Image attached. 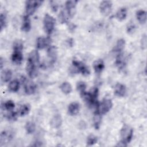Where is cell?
<instances>
[{"mask_svg":"<svg viewBox=\"0 0 147 147\" xmlns=\"http://www.w3.org/2000/svg\"><path fill=\"white\" fill-rule=\"evenodd\" d=\"M72 65L73 67L71 69L72 73L81 72L84 76H87L90 74L88 68L82 61L74 60L72 61Z\"/></svg>","mask_w":147,"mask_h":147,"instance_id":"1","label":"cell"},{"mask_svg":"<svg viewBox=\"0 0 147 147\" xmlns=\"http://www.w3.org/2000/svg\"><path fill=\"white\" fill-rule=\"evenodd\" d=\"M55 18L49 14L47 13L44 17L43 26L45 32L48 34H51L55 28Z\"/></svg>","mask_w":147,"mask_h":147,"instance_id":"2","label":"cell"},{"mask_svg":"<svg viewBox=\"0 0 147 147\" xmlns=\"http://www.w3.org/2000/svg\"><path fill=\"white\" fill-rule=\"evenodd\" d=\"M120 134L122 138V141L127 144L129 143L132 139L133 130L130 126L125 124L121 129Z\"/></svg>","mask_w":147,"mask_h":147,"instance_id":"3","label":"cell"},{"mask_svg":"<svg viewBox=\"0 0 147 147\" xmlns=\"http://www.w3.org/2000/svg\"><path fill=\"white\" fill-rule=\"evenodd\" d=\"M42 3L41 1H26L25 2V15L28 16L32 15Z\"/></svg>","mask_w":147,"mask_h":147,"instance_id":"4","label":"cell"},{"mask_svg":"<svg viewBox=\"0 0 147 147\" xmlns=\"http://www.w3.org/2000/svg\"><path fill=\"white\" fill-rule=\"evenodd\" d=\"M113 103L111 99L108 98H105L102 102L98 105V110L100 114H105L108 113L112 108Z\"/></svg>","mask_w":147,"mask_h":147,"instance_id":"5","label":"cell"},{"mask_svg":"<svg viewBox=\"0 0 147 147\" xmlns=\"http://www.w3.org/2000/svg\"><path fill=\"white\" fill-rule=\"evenodd\" d=\"M22 82H23L24 90L26 94L32 95L36 91V86L33 82L24 77L22 78Z\"/></svg>","mask_w":147,"mask_h":147,"instance_id":"6","label":"cell"},{"mask_svg":"<svg viewBox=\"0 0 147 147\" xmlns=\"http://www.w3.org/2000/svg\"><path fill=\"white\" fill-rule=\"evenodd\" d=\"M113 3L110 1H103L99 5V10L100 13L104 16L109 15L112 9Z\"/></svg>","mask_w":147,"mask_h":147,"instance_id":"7","label":"cell"},{"mask_svg":"<svg viewBox=\"0 0 147 147\" xmlns=\"http://www.w3.org/2000/svg\"><path fill=\"white\" fill-rule=\"evenodd\" d=\"M77 3V1H67L65 3L68 15L71 18H72L76 13V6Z\"/></svg>","mask_w":147,"mask_h":147,"instance_id":"8","label":"cell"},{"mask_svg":"<svg viewBox=\"0 0 147 147\" xmlns=\"http://www.w3.org/2000/svg\"><path fill=\"white\" fill-rule=\"evenodd\" d=\"M126 92V88L124 84L121 83H117L114 86V94L118 97L123 96Z\"/></svg>","mask_w":147,"mask_h":147,"instance_id":"9","label":"cell"},{"mask_svg":"<svg viewBox=\"0 0 147 147\" xmlns=\"http://www.w3.org/2000/svg\"><path fill=\"white\" fill-rule=\"evenodd\" d=\"M51 40L49 37H39L37 39L36 42V47L37 49H41L45 48L47 46L49 45L51 43Z\"/></svg>","mask_w":147,"mask_h":147,"instance_id":"10","label":"cell"},{"mask_svg":"<svg viewBox=\"0 0 147 147\" xmlns=\"http://www.w3.org/2000/svg\"><path fill=\"white\" fill-rule=\"evenodd\" d=\"M37 65L34 64L31 61L28 60L26 66V72L28 74L29 76L33 78L35 77L37 75V69H36Z\"/></svg>","mask_w":147,"mask_h":147,"instance_id":"11","label":"cell"},{"mask_svg":"<svg viewBox=\"0 0 147 147\" xmlns=\"http://www.w3.org/2000/svg\"><path fill=\"white\" fill-rule=\"evenodd\" d=\"M47 56L51 63L55 62L57 56V49L55 46H50L47 49Z\"/></svg>","mask_w":147,"mask_h":147,"instance_id":"12","label":"cell"},{"mask_svg":"<svg viewBox=\"0 0 147 147\" xmlns=\"http://www.w3.org/2000/svg\"><path fill=\"white\" fill-rule=\"evenodd\" d=\"M80 110V105L76 102L71 103L68 107V114L71 115H76L78 114Z\"/></svg>","mask_w":147,"mask_h":147,"instance_id":"13","label":"cell"},{"mask_svg":"<svg viewBox=\"0 0 147 147\" xmlns=\"http://www.w3.org/2000/svg\"><path fill=\"white\" fill-rule=\"evenodd\" d=\"M23 60L22 51H13L11 55V60L13 63L16 64H20Z\"/></svg>","mask_w":147,"mask_h":147,"instance_id":"14","label":"cell"},{"mask_svg":"<svg viewBox=\"0 0 147 147\" xmlns=\"http://www.w3.org/2000/svg\"><path fill=\"white\" fill-rule=\"evenodd\" d=\"M62 124V118L60 114L55 115L51 119L50 125L55 129H57L61 126Z\"/></svg>","mask_w":147,"mask_h":147,"instance_id":"15","label":"cell"},{"mask_svg":"<svg viewBox=\"0 0 147 147\" xmlns=\"http://www.w3.org/2000/svg\"><path fill=\"white\" fill-rule=\"evenodd\" d=\"M28 60L31 61L34 64L37 66L39 64L40 61V56L38 51L36 50L32 51L29 55Z\"/></svg>","mask_w":147,"mask_h":147,"instance_id":"16","label":"cell"},{"mask_svg":"<svg viewBox=\"0 0 147 147\" xmlns=\"http://www.w3.org/2000/svg\"><path fill=\"white\" fill-rule=\"evenodd\" d=\"M30 29H31V22H30V20L29 18V16L25 15L23 18V21L21 27V29L23 32H28L30 30Z\"/></svg>","mask_w":147,"mask_h":147,"instance_id":"17","label":"cell"},{"mask_svg":"<svg viewBox=\"0 0 147 147\" xmlns=\"http://www.w3.org/2000/svg\"><path fill=\"white\" fill-rule=\"evenodd\" d=\"M93 68L96 74H100L105 68V63L102 59L96 60L93 63Z\"/></svg>","mask_w":147,"mask_h":147,"instance_id":"18","label":"cell"},{"mask_svg":"<svg viewBox=\"0 0 147 147\" xmlns=\"http://www.w3.org/2000/svg\"><path fill=\"white\" fill-rule=\"evenodd\" d=\"M115 64L119 69H122L124 68L126 65V63L122 53H119L117 56L115 60Z\"/></svg>","mask_w":147,"mask_h":147,"instance_id":"19","label":"cell"},{"mask_svg":"<svg viewBox=\"0 0 147 147\" xmlns=\"http://www.w3.org/2000/svg\"><path fill=\"white\" fill-rule=\"evenodd\" d=\"M127 16V9L126 7H122L118 9L115 14V17L119 21L124 20Z\"/></svg>","mask_w":147,"mask_h":147,"instance_id":"20","label":"cell"},{"mask_svg":"<svg viewBox=\"0 0 147 147\" xmlns=\"http://www.w3.org/2000/svg\"><path fill=\"white\" fill-rule=\"evenodd\" d=\"M136 18L141 24H144L146 21V13L145 10H139L136 13Z\"/></svg>","mask_w":147,"mask_h":147,"instance_id":"21","label":"cell"},{"mask_svg":"<svg viewBox=\"0 0 147 147\" xmlns=\"http://www.w3.org/2000/svg\"><path fill=\"white\" fill-rule=\"evenodd\" d=\"M93 123L95 129H98L101 123V114L98 110H96L94 113L93 117Z\"/></svg>","mask_w":147,"mask_h":147,"instance_id":"22","label":"cell"},{"mask_svg":"<svg viewBox=\"0 0 147 147\" xmlns=\"http://www.w3.org/2000/svg\"><path fill=\"white\" fill-rule=\"evenodd\" d=\"M12 76V72L10 69H4L1 72V80L3 82H9Z\"/></svg>","mask_w":147,"mask_h":147,"instance_id":"23","label":"cell"},{"mask_svg":"<svg viewBox=\"0 0 147 147\" xmlns=\"http://www.w3.org/2000/svg\"><path fill=\"white\" fill-rule=\"evenodd\" d=\"M9 90L13 92H17L20 88V82L17 79H14L9 83L8 86Z\"/></svg>","mask_w":147,"mask_h":147,"instance_id":"24","label":"cell"},{"mask_svg":"<svg viewBox=\"0 0 147 147\" xmlns=\"http://www.w3.org/2000/svg\"><path fill=\"white\" fill-rule=\"evenodd\" d=\"M61 91L65 94H69L72 91V86L68 82H63L60 87Z\"/></svg>","mask_w":147,"mask_h":147,"instance_id":"25","label":"cell"},{"mask_svg":"<svg viewBox=\"0 0 147 147\" xmlns=\"http://www.w3.org/2000/svg\"><path fill=\"white\" fill-rule=\"evenodd\" d=\"M30 110V106L29 104H24L21 106L18 112V115H19L21 117L25 116L27 115Z\"/></svg>","mask_w":147,"mask_h":147,"instance_id":"26","label":"cell"},{"mask_svg":"<svg viewBox=\"0 0 147 147\" xmlns=\"http://www.w3.org/2000/svg\"><path fill=\"white\" fill-rule=\"evenodd\" d=\"M125 41L124 39L123 38H120L119 39L116 45H115L114 48V51L116 52H121L124 49L125 47Z\"/></svg>","mask_w":147,"mask_h":147,"instance_id":"27","label":"cell"},{"mask_svg":"<svg viewBox=\"0 0 147 147\" xmlns=\"http://www.w3.org/2000/svg\"><path fill=\"white\" fill-rule=\"evenodd\" d=\"M25 128L26 131L28 134H32L34 132L35 129H36L35 123L33 122L29 121L26 123Z\"/></svg>","mask_w":147,"mask_h":147,"instance_id":"28","label":"cell"},{"mask_svg":"<svg viewBox=\"0 0 147 147\" xmlns=\"http://www.w3.org/2000/svg\"><path fill=\"white\" fill-rule=\"evenodd\" d=\"M12 138L11 133L7 131H3L1 134V142H5L9 141Z\"/></svg>","mask_w":147,"mask_h":147,"instance_id":"29","label":"cell"},{"mask_svg":"<svg viewBox=\"0 0 147 147\" xmlns=\"http://www.w3.org/2000/svg\"><path fill=\"white\" fill-rule=\"evenodd\" d=\"M2 107L3 108L4 110H6L9 111H11L15 107V104L13 100H7L6 102H5L2 105Z\"/></svg>","mask_w":147,"mask_h":147,"instance_id":"30","label":"cell"},{"mask_svg":"<svg viewBox=\"0 0 147 147\" xmlns=\"http://www.w3.org/2000/svg\"><path fill=\"white\" fill-rule=\"evenodd\" d=\"M98 142V138L94 134H90L87 138V145L88 146H91Z\"/></svg>","mask_w":147,"mask_h":147,"instance_id":"31","label":"cell"},{"mask_svg":"<svg viewBox=\"0 0 147 147\" xmlns=\"http://www.w3.org/2000/svg\"><path fill=\"white\" fill-rule=\"evenodd\" d=\"M6 25V14L5 13H2L0 16V27L1 31L5 28Z\"/></svg>","mask_w":147,"mask_h":147,"instance_id":"32","label":"cell"},{"mask_svg":"<svg viewBox=\"0 0 147 147\" xmlns=\"http://www.w3.org/2000/svg\"><path fill=\"white\" fill-rule=\"evenodd\" d=\"M86 87H87V85L86 83L82 81H80L78 82L76 84V89L78 91H79L80 94L86 91Z\"/></svg>","mask_w":147,"mask_h":147,"instance_id":"33","label":"cell"},{"mask_svg":"<svg viewBox=\"0 0 147 147\" xmlns=\"http://www.w3.org/2000/svg\"><path fill=\"white\" fill-rule=\"evenodd\" d=\"M23 49V43L21 40H16L13 44V51H21Z\"/></svg>","mask_w":147,"mask_h":147,"instance_id":"34","label":"cell"},{"mask_svg":"<svg viewBox=\"0 0 147 147\" xmlns=\"http://www.w3.org/2000/svg\"><path fill=\"white\" fill-rule=\"evenodd\" d=\"M59 18V21L61 23V24H64L67 21V17L66 16V15L65 14V13L63 11H61L59 14L58 16Z\"/></svg>","mask_w":147,"mask_h":147,"instance_id":"35","label":"cell"},{"mask_svg":"<svg viewBox=\"0 0 147 147\" xmlns=\"http://www.w3.org/2000/svg\"><path fill=\"white\" fill-rule=\"evenodd\" d=\"M135 25L133 23H129L127 26V32L128 33H133L135 30Z\"/></svg>","mask_w":147,"mask_h":147,"instance_id":"36","label":"cell"},{"mask_svg":"<svg viewBox=\"0 0 147 147\" xmlns=\"http://www.w3.org/2000/svg\"><path fill=\"white\" fill-rule=\"evenodd\" d=\"M146 35L145 34L142 37L141 47L142 49H145L146 48Z\"/></svg>","mask_w":147,"mask_h":147,"instance_id":"37","label":"cell"},{"mask_svg":"<svg viewBox=\"0 0 147 147\" xmlns=\"http://www.w3.org/2000/svg\"><path fill=\"white\" fill-rule=\"evenodd\" d=\"M50 3H51V7L52 10L53 11H56L57 10V8H58V5L56 3V2L51 1Z\"/></svg>","mask_w":147,"mask_h":147,"instance_id":"38","label":"cell"},{"mask_svg":"<svg viewBox=\"0 0 147 147\" xmlns=\"http://www.w3.org/2000/svg\"><path fill=\"white\" fill-rule=\"evenodd\" d=\"M3 59L2 57H1V60H0V65H1V69H2V67H3Z\"/></svg>","mask_w":147,"mask_h":147,"instance_id":"39","label":"cell"}]
</instances>
